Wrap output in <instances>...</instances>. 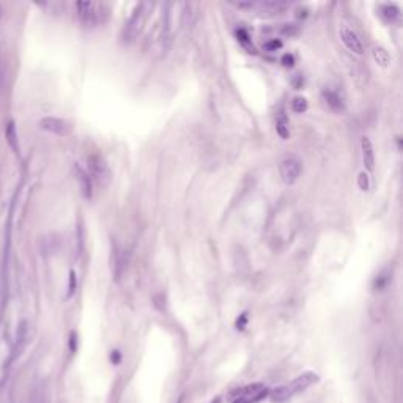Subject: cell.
<instances>
[{
  "instance_id": "cell-1",
  "label": "cell",
  "mask_w": 403,
  "mask_h": 403,
  "mask_svg": "<svg viewBox=\"0 0 403 403\" xmlns=\"http://www.w3.org/2000/svg\"><path fill=\"white\" fill-rule=\"evenodd\" d=\"M151 10H153V4H150V2H140L136 5L129 19L126 21L122 29V34H120V40H122L123 45H131V43H134L137 40L140 32L145 27V23L151 13Z\"/></svg>"
},
{
  "instance_id": "cell-2",
  "label": "cell",
  "mask_w": 403,
  "mask_h": 403,
  "mask_svg": "<svg viewBox=\"0 0 403 403\" xmlns=\"http://www.w3.org/2000/svg\"><path fill=\"white\" fill-rule=\"evenodd\" d=\"M78 18L84 26L96 27L104 24L109 18V10L104 4L96 2H78L76 4Z\"/></svg>"
},
{
  "instance_id": "cell-3",
  "label": "cell",
  "mask_w": 403,
  "mask_h": 403,
  "mask_svg": "<svg viewBox=\"0 0 403 403\" xmlns=\"http://www.w3.org/2000/svg\"><path fill=\"white\" fill-rule=\"evenodd\" d=\"M87 164H89V175L100 184V186H107L111 183L112 173L111 169L106 164V161L100 155H90L87 158Z\"/></svg>"
},
{
  "instance_id": "cell-4",
  "label": "cell",
  "mask_w": 403,
  "mask_h": 403,
  "mask_svg": "<svg viewBox=\"0 0 403 403\" xmlns=\"http://www.w3.org/2000/svg\"><path fill=\"white\" fill-rule=\"evenodd\" d=\"M279 172H280V178L285 184H293L301 175L302 172V162L296 156H288L285 159L280 161L279 164Z\"/></svg>"
},
{
  "instance_id": "cell-5",
  "label": "cell",
  "mask_w": 403,
  "mask_h": 403,
  "mask_svg": "<svg viewBox=\"0 0 403 403\" xmlns=\"http://www.w3.org/2000/svg\"><path fill=\"white\" fill-rule=\"evenodd\" d=\"M38 125L43 131L51 133L54 136H59V137H67L73 131V126L70 122H67V120H63V118H57V117H45L40 120Z\"/></svg>"
},
{
  "instance_id": "cell-6",
  "label": "cell",
  "mask_w": 403,
  "mask_h": 403,
  "mask_svg": "<svg viewBox=\"0 0 403 403\" xmlns=\"http://www.w3.org/2000/svg\"><path fill=\"white\" fill-rule=\"evenodd\" d=\"M321 100H323V103L326 104V107L329 109V111H332V112H343L345 111V100H343V96L337 92V90H334V89H331V87H324V89L321 90Z\"/></svg>"
},
{
  "instance_id": "cell-7",
  "label": "cell",
  "mask_w": 403,
  "mask_h": 403,
  "mask_svg": "<svg viewBox=\"0 0 403 403\" xmlns=\"http://www.w3.org/2000/svg\"><path fill=\"white\" fill-rule=\"evenodd\" d=\"M318 379H320V378H318V375L315 373V372H306V373H302V375L296 376V378L293 379L290 384H287V386H288V389L291 390V394L295 395V394H299V392H302V390H306V389L310 387L312 384H315Z\"/></svg>"
},
{
  "instance_id": "cell-8",
  "label": "cell",
  "mask_w": 403,
  "mask_h": 403,
  "mask_svg": "<svg viewBox=\"0 0 403 403\" xmlns=\"http://www.w3.org/2000/svg\"><path fill=\"white\" fill-rule=\"evenodd\" d=\"M172 8H173V4H166L164 7V13H162V34H161V41H162V48L167 49L170 41H172Z\"/></svg>"
},
{
  "instance_id": "cell-9",
  "label": "cell",
  "mask_w": 403,
  "mask_h": 403,
  "mask_svg": "<svg viewBox=\"0 0 403 403\" xmlns=\"http://www.w3.org/2000/svg\"><path fill=\"white\" fill-rule=\"evenodd\" d=\"M340 38H342L343 45L346 46L348 51H351L354 54H362L364 52L361 40L357 38V35L354 34V32L350 27H346V26H342L340 27Z\"/></svg>"
},
{
  "instance_id": "cell-10",
  "label": "cell",
  "mask_w": 403,
  "mask_h": 403,
  "mask_svg": "<svg viewBox=\"0 0 403 403\" xmlns=\"http://www.w3.org/2000/svg\"><path fill=\"white\" fill-rule=\"evenodd\" d=\"M126 268V255H125V250L120 249L117 244L114 246L112 244V273H114V277L115 280L118 282L123 276V271Z\"/></svg>"
},
{
  "instance_id": "cell-11",
  "label": "cell",
  "mask_w": 403,
  "mask_h": 403,
  "mask_svg": "<svg viewBox=\"0 0 403 403\" xmlns=\"http://www.w3.org/2000/svg\"><path fill=\"white\" fill-rule=\"evenodd\" d=\"M74 172H76V177H78V180H79L82 195L85 199H92L93 189H92V178L89 175V172H87L85 169H82L79 164L74 166Z\"/></svg>"
},
{
  "instance_id": "cell-12",
  "label": "cell",
  "mask_w": 403,
  "mask_h": 403,
  "mask_svg": "<svg viewBox=\"0 0 403 403\" xmlns=\"http://www.w3.org/2000/svg\"><path fill=\"white\" fill-rule=\"evenodd\" d=\"M288 5L285 2H279V0H261V2H252V8L260 10L261 13H280L284 12Z\"/></svg>"
},
{
  "instance_id": "cell-13",
  "label": "cell",
  "mask_w": 403,
  "mask_h": 403,
  "mask_svg": "<svg viewBox=\"0 0 403 403\" xmlns=\"http://www.w3.org/2000/svg\"><path fill=\"white\" fill-rule=\"evenodd\" d=\"M361 147H362V159H364L365 169L367 170H373V167H375V151H373L372 140H370L367 136H364L361 139Z\"/></svg>"
},
{
  "instance_id": "cell-14",
  "label": "cell",
  "mask_w": 403,
  "mask_h": 403,
  "mask_svg": "<svg viewBox=\"0 0 403 403\" xmlns=\"http://www.w3.org/2000/svg\"><path fill=\"white\" fill-rule=\"evenodd\" d=\"M276 131L282 139L290 137V126H288V117L284 112V109H280L276 115Z\"/></svg>"
},
{
  "instance_id": "cell-15",
  "label": "cell",
  "mask_w": 403,
  "mask_h": 403,
  "mask_svg": "<svg viewBox=\"0 0 403 403\" xmlns=\"http://www.w3.org/2000/svg\"><path fill=\"white\" fill-rule=\"evenodd\" d=\"M390 280H392V274H390V271L389 269H381L379 273L375 276L373 282H372V287L375 291H383L389 284H390Z\"/></svg>"
},
{
  "instance_id": "cell-16",
  "label": "cell",
  "mask_w": 403,
  "mask_h": 403,
  "mask_svg": "<svg viewBox=\"0 0 403 403\" xmlns=\"http://www.w3.org/2000/svg\"><path fill=\"white\" fill-rule=\"evenodd\" d=\"M269 397H271V400L276 401V403H284V401L290 400L293 397V394H291V390L288 389V386L285 384V386H279V387L271 390Z\"/></svg>"
},
{
  "instance_id": "cell-17",
  "label": "cell",
  "mask_w": 403,
  "mask_h": 403,
  "mask_svg": "<svg viewBox=\"0 0 403 403\" xmlns=\"http://www.w3.org/2000/svg\"><path fill=\"white\" fill-rule=\"evenodd\" d=\"M5 136H7V142L10 144V147L15 150V153H18L19 144H18V134H16V126H15L13 120H12V122H8L7 129H5Z\"/></svg>"
},
{
  "instance_id": "cell-18",
  "label": "cell",
  "mask_w": 403,
  "mask_h": 403,
  "mask_svg": "<svg viewBox=\"0 0 403 403\" xmlns=\"http://www.w3.org/2000/svg\"><path fill=\"white\" fill-rule=\"evenodd\" d=\"M379 10H381V15H383L387 21H390V23L398 19V16H400V8L397 4H383Z\"/></svg>"
},
{
  "instance_id": "cell-19",
  "label": "cell",
  "mask_w": 403,
  "mask_h": 403,
  "mask_svg": "<svg viewBox=\"0 0 403 403\" xmlns=\"http://www.w3.org/2000/svg\"><path fill=\"white\" fill-rule=\"evenodd\" d=\"M373 59H375V62L379 65V67H383V68L387 67L389 60H390L389 54H387V51L384 48H375L373 49Z\"/></svg>"
},
{
  "instance_id": "cell-20",
  "label": "cell",
  "mask_w": 403,
  "mask_h": 403,
  "mask_svg": "<svg viewBox=\"0 0 403 403\" xmlns=\"http://www.w3.org/2000/svg\"><path fill=\"white\" fill-rule=\"evenodd\" d=\"M307 107H309V103H307V100L304 96H295V98H293L291 111L295 114H304L307 111Z\"/></svg>"
},
{
  "instance_id": "cell-21",
  "label": "cell",
  "mask_w": 403,
  "mask_h": 403,
  "mask_svg": "<svg viewBox=\"0 0 403 403\" xmlns=\"http://www.w3.org/2000/svg\"><path fill=\"white\" fill-rule=\"evenodd\" d=\"M280 34L285 37H296L299 34V27L296 24H284L280 29Z\"/></svg>"
},
{
  "instance_id": "cell-22",
  "label": "cell",
  "mask_w": 403,
  "mask_h": 403,
  "mask_svg": "<svg viewBox=\"0 0 403 403\" xmlns=\"http://www.w3.org/2000/svg\"><path fill=\"white\" fill-rule=\"evenodd\" d=\"M280 48H282V41L277 40V38L269 40V41H266L265 45H263V49H266V51H269V52H274V51H277V49H280Z\"/></svg>"
},
{
  "instance_id": "cell-23",
  "label": "cell",
  "mask_w": 403,
  "mask_h": 403,
  "mask_svg": "<svg viewBox=\"0 0 403 403\" xmlns=\"http://www.w3.org/2000/svg\"><path fill=\"white\" fill-rule=\"evenodd\" d=\"M357 186L361 188L362 191H368L370 183H368V175H367L365 172L359 173V177H357Z\"/></svg>"
},
{
  "instance_id": "cell-24",
  "label": "cell",
  "mask_w": 403,
  "mask_h": 403,
  "mask_svg": "<svg viewBox=\"0 0 403 403\" xmlns=\"http://www.w3.org/2000/svg\"><path fill=\"white\" fill-rule=\"evenodd\" d=\"M76 287H78V279H76V273L74 271H71L70 273V285H68V298H71L74 295V291H76Z\"/></svg>"
},
{
  "instance_id": "cell-25",
  "label": "cell",
  "mask_w": 403,
  "mask_h": 403,
  "mask_svg": "<svg viewBox=\"0 0 403 403\" xmlns=\"http://www.w3.org/2000/svg\"><path fill=\"white\" fill-rule=\"evenodd\" d=\"M236 37H238V40L241 41L244 46L249 45V34H247V32H246L244 29H238V30H236Z\"/></svg>"
},
{
  "instance_id": "cell-26",
  "label": "cell",
  "mask_w": 403,
  "mask_h": 403,
  "mask_svg": "<svg viewBox=\"0 0 403 403\" xmlns=\"http://www.w3.org/2000/svg\"><path fill=\"white\" fill-rule=\"evenodd\" d=\"M280 63L284 65V67H293V63H295V57L291 56V54H284L280 59Z\"/></svg>"
},
{
  "instance_id": "cell-27",
  "label": "cell",
  "mask_w": 403,
  "mask_h": 403,
  "mask_svg": "<svg viewBox=\"0 0 403 403\" xmlns=\"http://www.w3.org/2000/svg\"><path fill=\"white\" fill-rule=\"evenodd\" d=\"M246 323H247V313H243L241 317H239V318L236 320V328H238L239 331H243V329L246 328Z\"/></svg>"
},
{
  "instance_id": "cell-28",
  "label": "cell",
  "mask_w": 403,
  "mask_h": 403,
  "mask_svg": "<svg viewBox=\"0 0 403 403\" xmlns=\"http://www.w3.org/2000/svg\"><path fill=\"white\" fill-rule=\"evenodd\" d=\"M111 361H112L114 364H118L120 361H122V354H120V351H118V350L112 351V354H111Z\"/></svg>"
},
{
  "instance_id": "cell-29",
  "label": "cell",
  "mask_w": 403,
  "mask_h": 403,
  "mask_svg": "<svg viewBox=\"0 0 403 403\" xmlns=\"http://www.w3.org/2000/svg\"><path fill=\"white\" fill-rule=\"evenodd\" d=\"M71 350L74 351L76 350V346H78V335H76V332H71Z\"/></svg>"
},
{
  "instance_id": "cell-30",
  "label": "cell",
  "mask_w": 403,
  "mask_h": 403,
  "mask_svg": "<svg viewBox=\"0 0 403 403\" xmlns=\"http://www.w3.org/2000/svg\"><path fill=\"white\" fill-rule=\"evenodd\" d=\"M2 16H4V8H2V5H0V19H2Z\"/></svg>"
}]
</instances>
